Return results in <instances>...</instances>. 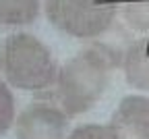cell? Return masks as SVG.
Returning <instances> with one entry per match:
<instances>
[{
  "mask_svg": "<svg viewBox=\"0 0 149 139\" xmlns=\"http://www.w3.org/2000/svg\"><path fill=\"white\" fill-rule=\"evenodd\" d=\"M122 52L108 44L93 42L74 52L58 69L54 95L68 116H81L93 110L110 87L112 73L120 67Z\"/></svg>",
  "mask_w": 149,
  "mask_h": 139,
  "instance_id": "1",
  "label": "cell"
},
{
  "mask_svg": "<svg viewBox=\"0 0 149 139\" xmlns=\"http://www.w3.org/2000/svg\"><path fill=\"white\" fill-rule=\"evenodd\" d=\"M58 62L52 48L29 31H13L0 42V75L25 93H42L56 85Z\"/></svg>",
  "mask_w": 149,
  "mask_h": 139,
  "instance_id": "2",
  "label": "cell"
},
{
  "mask_svg": "<svg viewBox=\"0 0 149 139\" xmlns=\"http://www.w3.org/2000/svg\"><path fill=\"white\" fill-rule=\"evenodd\" d=\"M48 23L72 39L93 42L114 27L120 0H44Z\"/></svg>",
  "mask_w": 149,
  "mask_h": 139,
  "instance_id": "3",
  "label": "cell"
},
{
  "mask_svg": "<svg viewBox=\"0 0 149 139\" xmlns=\"http://www.w3.org/2000/svg\"><path fill=\"white\" fill-rule=\"evenodd\" d=\"M70 118L58 102L33 100L19 110L13 135L15 139H66Z\"/></svg>",
  "mask_w": 149,
  "mask_h": 139,
  "instance_id": "4",
  "label": "cell"
},
{
  "mask_svg": "<svg viewBox=\"0 0 149 139\" xmlns=\"http://www.w3.org/2000/svg\"><path fill=\"white\" fill-rule=\"evenodd\" d=\"M106 125L112 139H149V95H124Z\"/></svg>",
  "mask_w": 149,
  "mask_h": 139,
  "instance_id": "5",
  "label": "cell"
},
{
  "mask_svg": "<svg viewBox=\"0 0 149 139\" xmlns=\"http://www.w3.org/2000/svg\"><path fill=\"white\" fill-rule=\"evenodd\" d=\"M120 71L130 89L141 93L149 91V33L135 37L122 50Z\"/></svg>",
  "mask_w": 149,
  "mask_h": 139,
  "instance_id": "6",
  "label": "cell"
},
{
  "mask_svg": "<svg viewBox=\"0 0 149 139\" xmlns=\"http://www.w3.org/2000/svg\"><path fill=\"white\" fill-rule=\"evenodd\" d=\"M42 0H0V27L31 25L42 13Z\"/></svg>",
  "mask_w": 149,
  "mask_h": 139,
  "instance_id": "7",
  "label": "cell"
},
{
  "mask_svg": "<svg viewBox=\"0 0 149 139\" xmlns=\"http://www.w3.org/2000/svg\"><path fill=\"white\" fill-rule=\"evenodd\" d=\"M120 17L139 35L149 33V0H120Z\"/></svg>",
  "mask_w": 149,
  "mask_h": 139,
  "instance_id": "8",
  "label": "cell"
},
{
  "mask_svg": "<svg viewBox=\"0 0 149 139\" xmlns=\"http://www.w3.org/2000/svg\"><path fill=\"white\" fill-rule=\"evenodd\" d=\"M17 98H15V89L6 83V79L0 75V137L6 135L15 121H17Z\"/></svg>",
  "mask_w": 149,
  "mask_h": 139,
  "instance_id": "9",
  "label": "cell"
},
{
  "mask_svg": "<svg viewBox=\"0 0 149 139\" xmlns=\"http://www.w3.org/2000/svg\"><path fill=\"white\" fill-rule=\"evenodd\" d=\"M66 139H112V133H110L108 125L83 123V125L72 127L70 133L66 135Z\"/></svg>",
  "mask_w": 149,
  "mask_h": 139,
  "instance_id": "10",
  "label": "cell"
}]
</instances>
